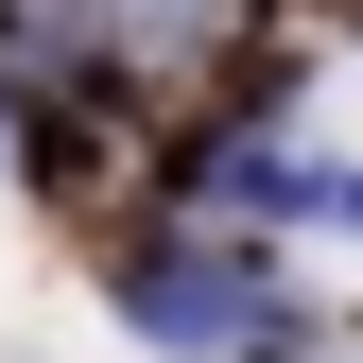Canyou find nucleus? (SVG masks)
Returning <instances> with one entry per match:
<instances>
[]
</instances>
